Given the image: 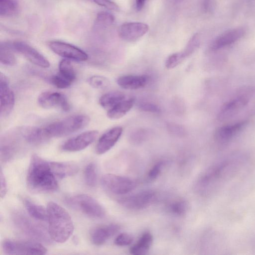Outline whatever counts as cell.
I'll return each mask as SVG.
<instances>
[{
	"label": "cell",
	"instance_id": "obj_1",
	"mask_svg": "<svg viewBox=\"0 0 255 255\" xmlns=\"http://www.w3.org/2000/svg\"><path fill=\"white\" fill-rule=\"evenodd\" d=\"M244 161L243 157L234 156L209 167L198 179L196 186L197 190L202 194L210 193L235 174Z\"/></svg>",
	"mask_w": 255,
	"mask_h": 255
},
{
	"label": "cell",
	"instance_id": "obj_2",
	"mask_svg": "<svg viewBox=\"0 0 255 255\" xmlns=\"http://www.w3.org/2000/svg\"><path fill=\"white\" fill-rule=\"evenodd\" d=\"M28 189L34 193H49L56 191L58 185L50 162L37 154L32 155L27 174Z\"/></svg>",
	"mask_w": 255,
	"mask_h": 255
},
{
	"label": "cell",
	"instance_id": "obj_3",
	"mask_svg": "<svg viewBox=\"0 0 255 255\" xmlns=\"http://www.w3.org/2000/svg\"><path fill=\"white\" fill-rule=\"evenodd\" d=\"M49 231L51 240L63 243L70 238L74 231V225L68 212L54 202L47 206Z\"/></svg>",
	"mask_w": 255,
	"mask_h": 255
},
{
	"label": "cell",
	"instance_id": "obj_4",
	"mask_svg": "<svg viewBox=\"0 0 255 255\" xmlns=\"http://www.w3.org/2000/svg\"><path fill=\"white\" fill-rule=\"evenodd\" d=\"M90 118L85 115H75L53 122L43 127V132L46 140L52 137L66 136L86 127Z\"/></svg>",
	"mask_w": 255,
	"mask_h": 255
},
{
	"label": "cell",
	"instance_id": "obj_5",
	"mask_svg": "<svg viewBox=\"0 0 255 255\" xmlns=\"http://www.w3.org/2000/svg\"><path fill=\"white\" fill-rule=\"evenodd\" d=\"M12 220L16 230L32 241L45 244L51 242V239L46 229L31 220L22 212H14L12 215Z\"/></svg>",
	"mask_w": 255,
	"mask_h": 255
},
{
	"label": "cell",
	"instance_id": "obj_6",
	"mask_svg": "<svg viewBox=\"0 0 255 255\" xmlns=\"http://www.w3.org/2000/svg\"><path fill=\"white\" fill-rule=\"evenodd\" d=\"M66 203L85 215L94 218H102L105 210L99 202L86 194H77L66 199Z\"/></svg>",
	"mask_w": 255,
	"mask_h": 255
},
{
	"label": "cell",
	"instance_id": "obj_7",
	"mask_svg": "<svg viewBox=\"0 0 255 255\" xmlns=\"http://www.w3.org/2000/svg\"><path fill=\"white\" fill-rule=\"evenodd\" d=\"M3 252L7 255H44L46 249L40 243L32 241L6 240L2 244Z\"/></svg>",
	"mask_w": 255,
	"mask_h": 255
},
{
	"label": "cell",
	"instance_id": "obj_8",
	"mask_svg": "<svg viewBox=\"0 0 255 255\" xmlns=\"http://www.w3.org/2000/svg\"><path fill=\"white\" fill-rule=\"evenodd\" d=\"M101 183L107 191L120 195L127 194L136 186V183L130 178L111 173L104 174Z\"/></svg>",
	"mask_w": 255,
	"mask_h": 255
},
{
	"label": "cell",
	"instance_id": "obj_9",
	"mask_svg": "<svg viewBox=\"0 0 255 255\" xmlns=\"http://www.w3.org/2000/svg\"><path fill=\"white\" fill-rule=\"evenodd\" d=\"M156 198L155 192L150 189L144 190L119 199V203L125 208L139 210L148 207Z\"/></svg>",
	"mask_w": 255,
	"mask_h": 255
},
{
	"label": "cell",
	"instance_id": "obj_10",
	"mask_svg": "<svg viewBox=\"0 0 255 255\" xmlns=\"http://www.w3.org/2000/svg\"><path fill=\"white\" fill-rule=\"evenodd\" d=\"M48 45L53 52L65 59L83 62L88 58V55L84 51L65 42L51 41L49 42Z\"/></svg>",
	"mask_w": 255,
	"mask_h": 255
},
{
	"label": "cell",
	"instance_id": "obj_11",
	"mask_svg": "<svg viewBox=\"0 0 255 255\" xmlns=\"http://www.w3.org/2000/svg\"><path fill=\"white\" fill-rule=\"evenodd\" d=\"M37 101L40 107L46 109L59 108L64 111L70 109L66 97L57 92H44L39 95Z\"/></svg>",
	"mask_w": 255,
	"mask_h": 255
},
{
	"label": "cell",
	"instance_id": "obj_12",
	"mask_svg": "<svg viewBox=\"0 0 255 255\" xmlns=\"http://www.w3.org/2000/svg\"><path fill=\"white\" fill-rule=\"evenodd\" d=\"M0 113L1 117H6L12 110L15 103L14 94L10 88L7 77L0 74Z\"/></svg>",
	"mask_w": 255,
	"mask_h": 255
},
{
	"label": "cell",
	"instance_id": "obj_13",
	"mask_svg": "<svg viewBox=\"0 0 255 255\" xmlns=\"http://www.w3.org/2000/svg\"><path fill=\"white\" fill-rule=\"evenodd\" d=\"M98 134L96 130L84 132L66 141L61 148L64 151L70 152L83 150L94 142Z\"/></svg>",
	"mask_w": 255,
	"mask_h": 255
},
{
	"label": "cell",
	"instance_id": "obj_14",
	"mask_svg": "<svg viewBox=\"0 0 255 255\" xmlns=\"http://www.w3.org/2000/svg\"><path fill=\"white\" fill-rule=\"evenodd\" d=\"M12 45L15 51L21 53L33 64L43 68L50 66L48 60L27 43L23 41H16L12 43Z\"/></svg>",
	"mask_w": 255,
	"mask_h": 255
},
{
	"label": "cell",
	"instance_id": "obj_15",
	"mask_svg": "<svg viewBox=\"0 0 255 255\" xmlns=\"http://www.w3.org/2000/svg\"><path fill=\"white\" fill-rule=\"evenodd\" d=\"M148 29V25L143 22H126L119 27L118 34L121 39L125 41H133L146 34Z\"/></svg>",
	"mask_w": 255,
	"mask_h": 255
},
{
	"label": "cell",
	"instance_id": "obj_16",
	"mask_svg": "<svg viewBox=\"0 0 255 255\" xmlns=\"http://www.w3.org/2000/svg\"><path fill=\"white\" fill-rule=\"evenodd\" d=\"M123 131V128L117 126L104 133L99 139L97 143L96 153L101 155L110 150L118 142Z\"/></svg>",
	"mask_w": 255,
	"mask_h": 255
},
{
	"label": "cell",
	"instance_id": "obj_17",
	"mask_svg": "<svg viewBox=\"0 0 255 255\" xmlns=\"http://www.w3.org/2000/svg\"><path fill=\"white\" fill-rule=\"evenodd\" d=\"M248 101L247 97L242 96L226 103L218 114V120L224 121L232 118L248 104Z\"/></svg>",
	"mask_w": 255,
	"mask_h": 255
},
{
	"label": "cell",
	"instance_id": "obj_18",
	"mask_svg": "<svg viewBox=\"0 0 255 255\" xmlns=\"http://www.w3.org/2000/svg\"><path fill=\"white\" fill-rule=\"evenodd\" d=\"M119 230V226L115 224L96 227L91 232V241L95 245H102L118 233Z\"/></svg>",
	"mask_w": 255,
	"mask_h": 255
},
{
	"label": "cell",
	"instance_id": "obj_19",
	"mask_svg": "<svg viewBox=\"0 0 255 255\" xmlns=\"http://www.w3.org/2000/svg\"><path fill=\"white\" fill-rule=\"evenodd\" d=\"M245 32L243 27L234 28L225 31L214 41L211 48L216 50L232 44L242 38Z\"/></svg>",
	"mask_w": 255,
	"mask_h": 255
},
{
	"label": "cell",
	"instance_id": "obj_20",
	"mask_svg": "<svg viewBox=\"0 0 255 255\" xmlns=\"http://www.w3.org/2000/svg\"><path fill=\"white\" fill-rule=\"evenodd\" d=\"M149 80L145 75H124L117 79V83L121 88L127 90H136L145 87Z\"/></svg>",
	"mask_w": 255,
	"mask_h": 255
},
{
	"label": "cell",
	"instance_id": "obj_21",
	"mask_svg": "<svg viewBox=\"0 0 255 255\" xmlns=\"http://www.w3.org/2000/svg\"><path fill=\"white\" fill-rule=\"evenodd\" d=\"M246 125V122L242 121L233 125L220 127L215 132V139L219 143H225L233 137Z\"/></svg>",
	"mask_w": 255,
	"mask_h": 255
},
{
	"label": "cell",
	"instance_id": "obj_22",
	"mask_svg": "<svg viewBox=\"0 0 255 255\" xmlns=\"http://www.w3.org/2000/svg\"><path fill=\"white\" fill-rule=\"evenodd\" d=\"M50 164L55 176L60 179L73 175L79 170L78 165L73 162H52Z\"/></svg>",
	"mask_w": 255,
	"mask_h": 255
},
{
	"label": "cell",
	"instance_id": "obj_23",
	"mask_svg": "<svg viewBox=\"0 0 255 255\" xmlns=\"http://www.w3.org/2000/svg\"><path fill=\"white\" fill-rule=\"evenodd\" d=\"M134 99L127 98L107 111V117L111 120L119 119L125 116L132 108Z\"/></svg>",
	"mask_w": 255,
	"mask_h": 255
},
{
	"label": "cell",
	"instance_id": "obj_24",
	"mask_svg": "<svg viewBox=\"0 0 255 255\" xmlns=\"http://www.w3.org/2000/svg\"><path fill=\"white\" fill-rule=\"evenodd\" d=\"M153 242V237L149 232L143 233L137 242L129 250L130 254L134 255L145 254L150 249Z\"/></svg>",
	"mask_w": 255,
	"mask_h": 255
},
{
	"label": "cell",
	"instance_id": "obj_25",
	"mask_svg": "<svg viewBox=\"0 0 255 255\" xmlns=\"http://www.w3.org/2000/svg\"><path fill=\"white\" fill-rule=\"evenodd\" d=\"M127 98L126 95L123 93L113 91L101 96L99 100V104L102 107L108 111Z\"/></svg>",
	"mask_w": 255,
	"mask_h": 255
},
{
	"label": "cell",
	"instance_id": "obj_26",
	"mask_svg": "<svg viewBox=\"0 0 255 255\" xmlns=\"http://www.w3.org/2000/svg\"><path fill=\"white\" fill-rule=\"evenodd\" d=\"M23 203L27 211L31 217L40 221L48 220L47 209L28 199H24Z\"/></svg>",
	"mask_w": 255,
	"mask_h": 255
},
{
	"label": "cell",
	"instance_id": "obj_27",
	"mask_svg": "<svg viewBox=\"0 0 255 255\" xmlns=\"http://www.w3.org/2000/svg\"><path fill=\"white\" fill-rule=\"evenodd\" d=\"M14 50L12 43L1 42L0 45V63L6 66H13L16 63V58L13 53Z\"/></svg>",
	"mask_w": 255,
	"mask_h": 255
},
{
	"label": "cell",
	"instance_id": "obj_28",
	"mask_svg": "<svg viewBox=\"0 0 255 255\" xmlns=\"http://www.w3.org/2000/svg\"><path fill=\"white\" fill-rule=\"evenodd\" d=\"M22 134L28 142L37 144L46 140L42 128L26 127L22 130Z\"/></svg>",
	"mask_w": 255,
	"mask_h": 255
},
{
	"label": "cell",
	"instance_id": "obj_29",
	"mask_svg": "<svg viewBox=\"0 0 255 255\" xmlns=\"http://www.w3.org/2000/svg\"><path fill=\"white\" fill-rule=\"evenodd\" d=\"M18 4L16 0H0V15L8 17L15 15L18 11Z\"/></svg>",
	"mask_w": 255,
	"mask_h": 255
},
{
	"label": "cell",
	"instance_id": "obj_30",
	"mask_svg": "<svg viewBox=\"0 0 255 255\" xmlns=\"http://www.w3.org/2000/svg\"><path fill=\"white\" fill-rule=\"evenodd\" d=\"M17 147L15 143L8 142L0 145L1 162L6 163L11 160L16 155Z\"/></svg>",
	"mask_w": 255,
	"mask_h": 255
},
{
	"label": "cell",
	"instance_id": "obj_31",
	"mask_svg": "<svg viewBox=\"0 0 255 255\" xmlns=\"http://www.w3.org/2000/svg\"><path fill=\"white\" fill-rule=\"evenodd\" d=\"M84 175L87 185L91 187L95 186L97 181V168L95 163L90 162L86 166Z\"/></svg>",
	"mask_w": 255,
	"mask_h": 255
},
{
	"label": "cell",
	"instance_id": "obj_32",
	"mask_svg": "<svg viewBox=\"0 0 255 255\" xmlns=\"http://www.w3.org/2000/svg\"><path fill=\"white\" fill-rule=\"evenodd\" d=\"M59 73L73 82L76 78V73L70 60L62 59L59 64Z\"/></svg>",
	"mask_w": 255,
	"mask_h": 255
},
{
	"label": "cell",
	"instance_id": "obj_33",
	"mask_svg": "<svg viewBox=\"0 0 255 255\" xmlns=\"http://www.w3.org/2000/svg\"><path fill=\"white\" fill-rule=\"evenodd\" d=\"M188 204L183 200H178L171 202L168 206V211L173 215L182 216L188 210Z\"/></svg>",
	"mask_w": 255,
	"mask_h": 255
},
{
	"label": "cell",
	"instance_id": "obj_34",
	"mask_svg": "<svg viewBox=\"0 0 255 255\" xmlns=\"http://www.w3.org/2000/svg\"><path fill=\"white\" fill-rule=\"evenodd\" d=\"M115 21L114 16L111 13L101 11L99 12L95 20V25L98 26H109Z\"/></svg>",
	"mask_w": 255,
	"mask_h": 255
},
{
	"label": "cell",
	"instance_id": "obj_35",
	"mask_svg": "<svg viewBox=\"0 0 255 255\" xmlns=\"http://www.w3.org/2000/svg\"><path fill=\"white\" fill-rule=\"evenodd\" d=\"M88 83L91 87L97 89L106 88L110 85V82L107 78L99 75H94L90 77Z\"/></svg>",
	"mask_w": 255,
	"mask_h": 255
},
{
	"label": "cell",
	"instance_id": "obj_36",
	"mask_svg": "<svg viewBox=\"0 0 255 255\" xmlns=\"http://www.w3.org/2000/svg\"><path fill=\"white\" fill-rule=\"evenodd\" d=\"M199 43V34L196 33L190 39L184 50L182 51L184 58H185L191 55L198 48Z\"/></svg>",
	"mask_w": 255,
	"mask_h": 255
},
{
	"label": "cell",
	"instance_id": "obj_37",
	"mask_svg": "<svg viewBox=\"0 0 255 255\" xmlns=\"http://www.w3.org/2000/svg\"><path fill=\"white\" fill-rule=\"evenodd\" d=\"M51 83L59 89H65L71 86L73 82L65 78L60 73L53 75L50 79Z\"/></svg>",
	"mask_w": 255,
	"mask_h": 255
},
{
	"label": "cell",
	"instance_id": "obj_38",
	"mask_svg": "<svg viewBox=\"0 0 255 255\" xmlns=\"http://www.w3.org/2000/svg\"><path fill=\"white\" fill-rule=\"evenodd\" d=\"M185 59L182 52H176L169 55L165 61V67L172 69L177 66Z\"/></svg>",
	"mask_w": 255,
	"mask_h": 255
},
{
	"label": "cell",
	"instance_id": "obj_39",
	"mask_svg": "<svg viewBox=\"0 0 255 255\" xmlns=\"http://www.w3.org/2000/svg\"><path fill=\"white\" fill-rule=\"evenodd\" d=\"M164 165V163L162 161H158L155 163L148 172L147 177L148 179L153 180L156 179L160 174Z\"/></svg>",
	"mask_w": 255,
	"mask_h": 255
},
{
	"label": "cell",
	"instance_id": "obj_40",
	"mask_svg": "<svg viewBox=\"0 0 255 255\" xmlns=\"http://www.w3.org/2000/svg\"><path fill=\"white\" fill-rule=\"evenodd\" d=\"M133 237L127 233H123L119 235L115 239L114 243L118 246H128L132 242Z\"/></svg>",
	"mask_w": 255,
	"mask_h": 255
},
{
	"label": "cell",
	"instance_id": "obj_41",
	"mask_svg": "<svg viewBox=\"0 0 255 255\" xmlns=\"http://www.w3.org/2000/svg\"><path fill=\"white\" fill-rule=\"evenodd\" d=\"M138 109L142 112L159 113L160 112V109L157 105L150 102H142L138 105Z\"/></svg>",
	"mask_w": 255,
	"mask_h": 255
},
{
	"label": "cell",
	"instance_id": "obj_42",
	"mask_svg": "<svg viewBox=\"0 0 255 255\" xmlns=\"http://www.w3.org/2000/svg\"><path fill=\"white\" fill-rule=\"evenodd\" d=\"M167 128L170 133L177 136H183L186 133L185 128L181 125L174 123H169Z\"/></svg>",
	"mask_w": 255,
	"mask_h": 255
},
{
	"label": "cell",
	"instance_id": "obj_43",
	"mask_svg": "<svg viewBox=\"0 0 255 255\" xmlns=\"http://www.w3.org/2000/svg\"><path fill=\"white\" fill-rule=\"evenodd\" d=\"M97 4L108 9L118 11L120 7L115 2L111 0H92Z\"/></svg>",
	"mask_w": 255,
	"mask_h": 255
},
{
	"label": "cell",
	"instance_id": "obj_44",
	"mask_svg": "<svg viewBox=\"0 0 255 255\" xmlns=\"http://www.w3.org/2000/svg\"><path fill=\"white\" fill-rule=\"evenodd\" d=\"M146 134V132L144 130H137L131 134L130 138L132 142L138 143L144 139Z\"/></svg>",
	"mask_w": 255,
	"mask_h": 255
},
{
	"label": "cell",
	"instance_id": "obj_45",
	"mask_svg": "<svg viewBox=\"0 0 255 255\" xmlns=\"http://www.w3.org/2000/svg\"><path fill=\"white\" fill-rule=\"evenodd\" d=\"M0 198H3L7 192V183L5 176H4L1 169L0 173Z\"/></svg>",
	"mask_w": 255,
	"mask_h": 255
},
{
	"label": "cell",
	"instance_id": "obj_46",
	"mask_svg": "<svg viewBox=\"0 0 255 255\" xmlns=\"http://www.w3.org/2000/svg\"><path fill=\"white\" fill-rule=\"evenodd\" d=\"M146 0H135L136 8L137 11H140L143 8Z\"/></svg>",
	"mask_w": 255,
	"mask_h": 255
}]
</instances>
